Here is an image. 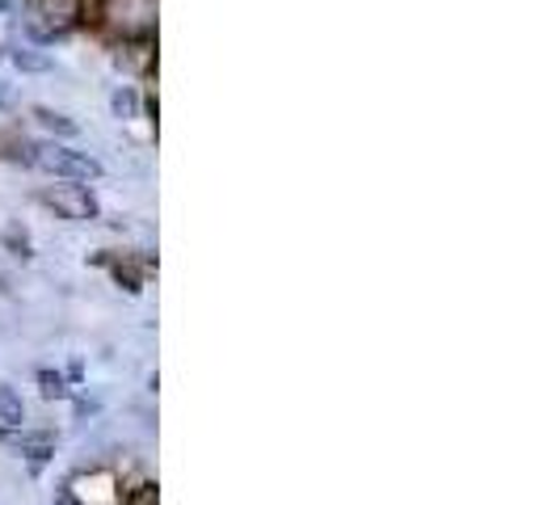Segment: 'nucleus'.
<instances>
[{
    "label": "nucleus",
    "mask_w": 560,
    "mask_h": 505,
    "mask_svg": "<svg viewBox=\"0 0 560 505\" xmlns=\"http://www.w3.org/2000/svg\"><path fill=\"white\" fill-rule=\"evenodd\" d=\"M102 26L127 38H152L156 26V0H102Z\"/></svg>",
    "instance_id": "obj_2"
},
{
    "label": "nucleus",
    "mask_w": 560,
    "mask_h": 505,
    "mask_svg": "<svg viewBox=\"0 0 560 505\" xmlns=\"http://www.w3.org/2000/svg\"><path fill=\"white\" fill-rule=\"evenodd\" d=\"M38 384H43V396H47V400L68 396V384H63V375H59V371H38Z\"/></svg>",
    "instance_id": "obj_11"
},
{
    "label": "nucleus",
    "mask_w": 560,
    "mask_h": 505,
    "mask_svg": "<svg viewBox=\"0 0 560 505\" xmlns=\"http://www.w3.org/2000/svg\"><path fill=\"white\" fill-rule=\"evenodd\" d=\"M110 114L114 118H122V122L140 118V89H136V84H118V89L110 93Z\"/></svg>",
    "instance_id": "obj_8"
},
{
    "label": "nucleus",
    "mask_w": 560,
    "mask_h": 505,
    "mask_svg": "<svg viewBox=\"0 0 560 505\" xmlns=\"http://www.w3.org/2000/svg\"><path fill=\"white\" fill-rule=\"evenodd\" d=\"M9 59H13V68H18V72H34V77H43V72H51V68H56L51 56H47V51H38V47H18Z\"/></svg>",
    "instance_id": "obj_9"
},
{
    "label": "nucleus",
    "mask_w": 560,
    "mask_h": 505,
    "mask_svg": "<svg viewBox=\"0 0 560 505\" xmlns=\"http://www.w3.org/2000/svg\"><path fill=\"white\" fill-rule=\"evenodd\" d=\"M26 161L51 177H63V181H93L102 177V165L89 156V152H77V148H63V143H30Z\"/></svg>",
    "instance_id": "obj_1"
},
{
    "label": "nucleus",
    "mask_w": 560,
    "mask_h": 505,
    "mask_svg": "<svg viewBox=\"0 0 560 505\" xmlns=\"http://www.w3.org/2000/svg\"><path fill=\"white\" fill-rule=\"evenodd\" d=\"M18 4H22V0H0V13H13Z\"/></svg>",
    "instance_id": "obj_13"
},
{
    "label": "nucleus",
    "mask_w": 560,
    "mask_h": 505,
    "mask_svg": "<svg viewBox=\"0 0 560 505\" xmlns=\"http://www.w3.org/2000/svg\"><path fill=\"white\" fill-rule=\"evenodd\" d=\"M43 202H47L56 215H63V220H77V224H84V220H97V198H93V190H89V186H81V181H68V186L47 190V195H43Z\"/></svg>",
    "instance_id": "obj_3"
},
{
    "label": "nucleus",
    "mask_w": 560,
    "mask_h": 505,
    "mask_svg": "<svg viewBox=\"0 0 560 505\" xmlns=\"http://www.w3.org/2000/svg\"><path fill=\"white\" fill-rule=\"evenodd\" d=\"M51 505H84V502H81V497H77V493H72V489H59V493H56V502H51Z\"/></svg>",
    "instance_id": "obj_12"
},
{
    "label": "nucleus",
    "mask_w": 560,
    "mask_h": 505,
    "mask_svg": "<svg viewBox=\"0 0 560 505\" xmlns=\"http://www.w3.org/2000/svg\"><path fill=\"white\" fill-rule=\"evenodd\" d=\"M34 118H38V122H43L51 136H63V140H72V136L81 131V127H77L68 114H56V110H47V106H38V110H34Z\"/></svg>",
    "instance_id": "obj_10"
},
{
    "label": "nucleus",
    "mask_w": 560,
    "mask_h": 505,
    "mask_svg": "<svg viewBox=\"0 0 560 505\" xmlns=\"http://www.w3.org/2000/svg\"><path fill=\"white\" fill-rule=\"evenodd\" d=\"M0 106H9V89H4V81H0Z\"/></svg>",
    "instance_id": "obj_14"
},
{
    "label": "nucleus",
    "mask_w": 560,
    "mask_h": 505,
    "mask_svg": "<svg viewBox=\"0 0 560 505\" xmlns=\"http://www.w3.org/2000/svg\"><path fill=\"white\" fill-rule=\"evenodd\" d=\"M114 63H118V68H127V72H140V77H148V72H152V63H156L152 38H127V43H118Z\"/></svg>",
    "instance_id": "obj_5"
},
{
    "label": "nucleus",
    "mask_w": 560,
    "mask_h": 505,
    "mask_svg": "<svg viewBox=\"0 0 560 505\" xmlns=\"http://www.w3.org/2000/svg\"><path fill=\"white\" fill-rule=\"evenodd\" d=\"M18 447H22V455L30 459V468L38 472V468L56 455V438H51V434H22V443H18Z\"/></svg>",
    "instance_id": "obj_7"
},
{
    "label": "nucleus",
    "mask_w": 560,
    "mask_h": 505,
    "mask_svg": "<svg viewBox=\"0 0 560 505\" xmlns=\"http://www.w3.org/2000/svg\"><path fill=\"white\" fill-rule=\"evenodd\" d=\"M26 425V400L13 384H0V430H22Z\"/></svg>",
    "instance_id": "obj_6"
},
{
    "label": "nucleus",
    "mask_w": 560,
    "mask_h": 505,
    "mask_svg": "<svg viewBox=\"0 0 560 505\" xmlns=\"http://www.w3.org/2000/svg\"><path fill=\"white\" fill-rule=\"evenodd\" d=\"M30 9H34V17H47V38H56L81 22L84 0H30Z\"/></svg>",
    "instance_id": "obj_4"
}]
</instances>
